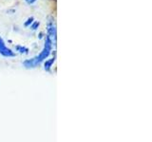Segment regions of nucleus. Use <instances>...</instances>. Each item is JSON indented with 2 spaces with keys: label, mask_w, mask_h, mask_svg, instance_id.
Instances as JSON below:
<instances>
[{
  "label": "nucleus",
  "mask_w": 152,
  "mask_h": 142,
  "mask_svg": "<svg viewBox=\"0 0 152 142\" xmlns=\"http://www.w3.org/2000/svg\"><path fill=\"white\" fill-rule=\"evenodd\" d=\"M0 54H2L3 56H6V57H13L15 55L11 49H8V47L5 46L4 41L1 37H0Z\"/></svg>",
  "instance_id": "2"
},
{
  "label": "nucleus",
  "mask_w": 152,
  "mask_h": 142,
  "mask_svg": "<svg viewBox=\"0 0 152 142\" xmlns=\"http://www.w3.org/2000/svg\"><path fill=\"white\" fill-rule=\"evenodd\" d=\"M32 21H33V17H31V18H28V20H27V22L25 23V26H26V27L30 26L31 24L32 23Z\"/></svg>",
  "instance_id": "4"
},
{
  "label": "nucleus",
  "mask_w": 152,
  "mask_h": 142,
  "mask_svg": "<svg viewBox=\"0 0 152 142\" xmlns=\"http://www.w3.org/2000/svg\"><path fill=\"white\" fill-rule=\"evenodd\" d=\"M53 61H54V59H51V60H50V61L46 62V64H45V69L49 70V69H50V67L51 66V64L53 63Z\"/></svg>",
  "instance_id": "3"
},
{
  "label": "nucleus",
  "mask_w": 152,
  "mask_h": 142,
  "mask_svg": "<svg viewBox=\"0 0 152 142\" xmlns=\"http://www.w3.org/2000/svg\"><path fill=\"white\" fill-rule=\"evenodd\" d=\"M26 1L28 3V4H32L33 2H35L36 1V0H26Z\"/></svg>",
  "instance_id": "6"
},
{
  "label": "nucleus",
  "mask_w": 152,
  "mask_h": 142,
  "mask_svg": "<svg viewBox=\"0 0 152 142\" xmlns=\"http://www.w3.org/2000/svg\"><path fill=\"white\" fill-rule=\"evenodd\" d=\"M39 26V22H34V24H33L32 25V30H36V28Z\"/></svg>",
  "instance_id": "5"
},
{
  "label": "nucleus",
  "mask_w": 152,
  "mask_h": 142,
  "mask_svg": "<svg viewBox=\"0 0 152 142\" xmlns=\"http://www.w3.org/2000/svg\"><path fill=\"white\" fill-rule=\"evenodd\" d=\"M50 47H51V41L47 37L44 50H43L40 53V55L38 56V57H36V58L32 59V60H30V61H26L25 62V65L27 66V67H33V66L36 65L37 64H39L43 59H46L47 57H48V55L50 54Z\"/></svg>",
  "instance_id": "1"
}]
</instances>
